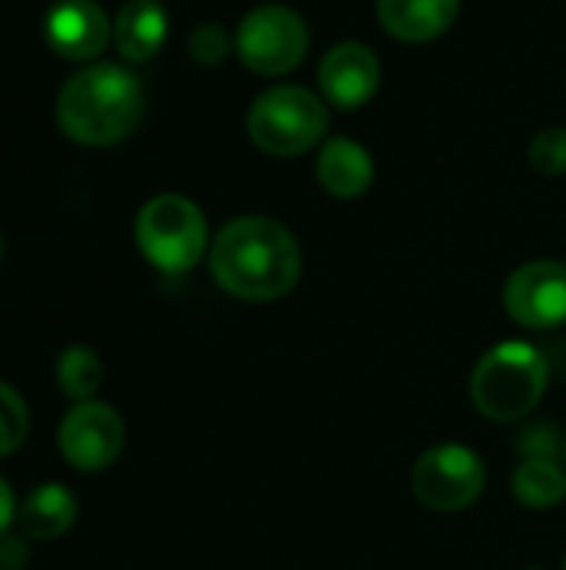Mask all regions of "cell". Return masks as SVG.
<instances>
[{
  "instance_id": "obj_1",
  "label": "cell",
  "mask_w": 566,
  "mask_h": 570,
  "mask_svg": "<svg viewBox=\"0 0 566 570\" xmlns=\"http://www.w3.org/2000/svg\"><path fill=\"white\" fill-rule=\"evenodd\" d=\"M300 244L270 217L230 220L210 247L214 281L240 301H277L300 281Z\"/></svg>"
},
{
  "instance_id": "obj_2",
  "label": "cell",
  "mask_w": 566,
  "mask_h": 570,
  "mask_svg": "<svg viewBox=\"0 0 566 570\" xmlns=\"http://www.w3.org/2000/svg\"><path fill=\"white\" fill-rule=\"evenodd\" d=\"M143 120V83L120 63H90L73 73L57 97L63 137L83 147L127 140Z\"/></svg>"
},
{
  "instance_id": "obj_3",
  "label": "cell",
  "mask_w": 566,
  "mask_h": 570,
  "mask_svg": "<svg viewBox=\"0 0 566 570\" xmlns=\"http://www.w3.org/2000/svg\"><path fill=\"white\" fill-rule=\"evenodd\" d=\"M550 381L547 357L527 341H504L490 347L470 377L474 407L490 421H520L544 401Z\"/></svg>"
},
{
  "instance_id": "obj_4",
  "label": "cell",
  "mask_w": 566,
  "mask_h": 570,
  "mask_svg": "<svg viewBox=\"0 0 566 570\" xmlns=\"http://www.w3.org/2000/svg\"><path fill=\"white\" fill-rule=\"evenodd\" d=\"M327 120V107L314 90L284 83L250 104L247 134L270 157H297L324 140Z\"/></svg>"
},
{
  "instance_id": "obj_5",
  "label": "cell",
  "mask_w": 566,
  "mask_h": 570,
  "mask_svg": "<svg viewBox=\"0 0 566 570\" xmlns=\"http://www.w3.org/2000/svg\"><path fill=\"white\" fill-rule=\"evenodd\" d=\"M140 254L163 274H187L207 250L203 210L180 194H160L137 214Z\"/></svg>"
},
{
  "instance_id": "obj_6",
  "label": "cell",
  "mask_w": 566,
  "mask_h": 570,
  "mask_svg": "<svg viewBox=\"0 0 566 570\" xmlns=\"http://www.w3.org/2000/svg\"><path fill=\"white\" fill-rule=\"evenodd\" d=\"M310 47V30L304 17L280 3H264L250 10L234 37V50L260 77H280L290 73Z\"/></svg>"
},
{
  "instance_id": "obj_7",
  "label": "cell",
  "mask_w": 566,
  "mask_h": 570,
  "mask_svg": "<svg viewBox=\"0 0 566 570\" xmlns=\"http://www.w3.org/2000/svg\"><path fill=\"white\" fill-rule=\"evenodd\" d=\"M414 494L424 508L454 514L470 508L487 484L484 461L464 444H440L417 458L414 464Z\"/></svg>"
},
{
  "instance_id": "obj_8",
  "label": "cell",
  "mask_w": 566,
  "mask_h": 570,
  "mask_svg": "<svg viewBox=\"0 0 566 570\" xmlns=\"http://www.w3.org/2000/svg\"><path fill=\"white\" fill-rule=\"evenodd\" d=\"M507 314L530 331H554L566 324V264L530 261L517 267L504 287Z\"/></svg>"
},
{
  "instance_id": "obj_9",
  "label": "cell",
  "mask_w": 566,
  "mask_h": 570,
  "mask_svg": "<svg viewBox=\"0 0 566 570\" xmlns=\"http://www.w3.org/2000/svg\"><path fill=\"white\" fill-rule=\"evenodd\" d=\"M127 428L110 404L80 401L60 424V454L77 471H107L123 451Z\"/></svg>"
},
{
  "instance_id": "obj_10",
  "label": "cell",
  "mask_w": 566,
  "mask_h": 570,
  "mask_svg": "<svg viewBox=\"0 0 566 570\" xmlns=\"http://www.w3.org/2000/svg\"><path fill=\"white\" fill-rule=\"evenodd\" d=\"M110 37L113 23L93 0H57L43 17V40L63 60H93Z\"/></svg>"
},
{
  "instance_id": "obj_11",
  "label": "cell",
  "mask_w": 566,
  "mask_h": 570,
  "mask_svg": "<svg viewBox=\"0 0 566 570\" xmlns=\"http://www.w3.org/2000/svg\"><path fill=\"white\" fill-rule=\"evenodd\" d=\"M320 87H324V97L344 110L364 107L380 87L377 53L357 40L334 43L320 60Z\"/></svg>"
},
{
  "instance_id": "obj_12",
  "label": "cell",
  "mask_w": 566,
  "mask_h": 570,
  "mask_svg": "<svg viewBox=\"0 0 566 570\" xmlns=\"http://www.w3.org/2000/svg\"><path fill=\"white\" fill-rule=\"evenodd\" d=\"M377 13L390 37L427 43L450 30L460 13V0H377Z\"/></svg>"
},
{
  "instance_id": "obj_13",
  "label": "cell",
  "mask_w": 566,
  "mask_h": 570,
  "mask_svg": "<svg viewBox=\"0 0 566 570\" xmlns=\"http://www.w3.org/2000/svg\"><path fill=\"white\" fill-rule=\"evenodd\" d=\"M317 180L327 194L340 200H354L374 184L370 154L350 137H330L317 154Z\"/></svg>"
},
{
  "instance_id": "obj_14",
  "label": "cell",
  "mask_w": 566,
  "mask_h": 570,
  "mask_svg": "<svg viewBox=\"0 0 566 570\" xmlns=\"http://www.w3.org/2000/svg\"><path fill=\"white\" fill-rule=\"evenodd\" d=\"M167 40V10L160 0H127L113 20V43L123 60L143 63L160 53Z\"/></svg>"
},
{
  "instance_id": "obj_15",
  "label": "cell",
  "mask_w": 566,
  "mask_h": 570,
  "mask_svg": "<svg viewBox=\"0 0 566 570\" xmlns=\"http://www.w3.org/2000/svg\"><path fill=\"white\" fill-rule=\"evenodd\" d=\"M73 518H77L73 494L63 484H40L23 501L20 514H17V524L33 541H53L63 531H70Z\"/></svg>"
},
{
  "instance_id": "obj_16",
  "label": "cell",
  "mask_w": 566,
  "mask_h": 570,
  "mask_svg": "<svg viewBox=\"0 0 566 570\" xmlns=\"http://www.w3.org/2000/svg\"><path fill=\"white\" fill-rule=\"evenodd\" d=\"M510 491L524 508L544 511L566 501V474L557 458H524L510 478Z\"/></svg>"
},
{
  "instance_id": "obj_17",
  "label": "cell",
  "mask_w": 566,
  "mask_h": 570,
  "mask_svg": "<svg viewBox=\"0 0 566 570\" xmlns=\"http://www.w3.org/2000/svg\"><path fill=\"white\" fill-rule=\"evenodd\" d=\"M57 381H60V391L73 401H90L103 381V367H100V357L90 351V347H67L60 354V364H57Z\"/></svg>"
},
{
  "instance_id": "obj_18",
  "label": "cell",
  "mask_w": 566,
  "mask_h": 570,
  "mask_svg": "<svg viewBox=\"0 0 566 570\" xmlns=\"http://www.w3.org/2000/svg\"><path fill=\"white\" fill-rule=\"evenodd\" d=\"M27 428H30V417H27L23 397L10 384L0 381V458L13 454L23 444Z\"/></svg>"
},
{
  "instance_id": "obj_19",
  "label": "cell",
  "mask_w": 566,
  "mask_h": 570,
  "mask_svg": "<svg viewBox=\"0 0 566 570\" xmlns=\"http://www.w3.org/2000/svg\"><path fill=\"white\" fill-rule=\"evenodd\" d=\"M530 164L550 177L566 174V127H547L530 140Z\"/></svg>"
},
{
  "instance_id": "obj_20",
  "label": "cell",
  "mask_w": 566,
  "mask_h": 570,
  "mask_svg": "<svg viewBox=\"0 0 566 570\" xmlns=\"http://www.w3.org/2000/svg\"><path fill=\"white\" fill-rule=\"evenodd\" d=\"M187 50H190V57H193L197 63L214 67V63H220L234 47H230V37H227L224 27H217V23H200V27L190 33Z\"/></svg>"
},
{
  "instance_id": "obj_21",
  "label": "cell",
  "mask_w": 566,
  "mask_h": 570,
  "mask_svg": "<svg viewBox=\"0 0 566 570\" xmlns=\"http://www.w3.org/2000/svg\"><path fill=\"white\" fill-rule=\"evenodd\" d=\"M10 521H13V494H10V488L0 481V534L10 528Z\"/></svg>"
},
{
  "instance_id": "obj_22",
  "label": "cell",
  "mask_w": 566,
  "mask_h": 570,
  "mask_svg": "<svg viewBox=\"0 0 566 570\" xmlns=\"http://www.w3.org/2000/svg\"><path fill=\"white\" fill-rule=\"evenodd\" d=\"M524 570H544V568H524Z\"/></svg>"
},
{
  "instance_id": "obj_23",
  "label": "cell",
  "mask_w": 566,
  "mask_h": 570,
  "mask_svg": "<svg viewBox=\"0 0 566 570\" xmlns=\"http://www.w3.org/2000/svg\"><path fill=\"white\" fill-rule=\"evenodd\" d=\"M564 570H566V564H564Z\"/></svg>"
}]
</instances>
